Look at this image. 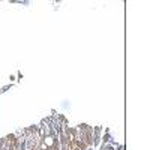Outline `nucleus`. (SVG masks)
Masks as SVG:
<instances>
[{"label":"nucleus","mask_w":150,"mask_h":150,"mask_svg":"<svg viewBox=\"0 0 150 150\" xmlns=\"http://www.w3.org/2000/svg\"><path fill=\"white\" fill-rule=\"evenodd\" d=\"M38 150H60L57 132L53 129V126H45V132L39 135Z\"/></svg>","instance_id":"1"}]
</instances>
